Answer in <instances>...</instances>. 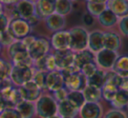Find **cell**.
<instances>
[{"label": "cell", "instance_id": "cell-1", "mask_svg": "<svg viewBox=\"0 0 128 118\" xmlns=\"http://www.w3.org/2000/svg\"><path fill=\"white\" fill-rule=\"evenodd\" d=\"M7 54L12 65L32 66L34 60L21 40H16L7 47Z\"/></svg>", "mask_w": 128, "mask_h": 118}, {"label": "cell", "instance_id": "cell-2", "mask_svg": "<svg viewBox=\"0 0 128 118\" xmlns=\"http://www.w3.org/2000/svg\"><path fill=\"white\" fill-rule=\"evenodd\" d=\"M36 115L39 118H48L57 114L58 102L53 95L42 93L35 101Z\"/></svg>", "mask_w": 128, "mask_h": 118}, {"label": "cell", "instance_id": "cell-3", "mask_svg": "<svg viewBox=\"0 0 128 118\" xmlns=\"http://www.w3.org/2000/svg\"><path fill=\"white\" fill-rule=\"evenodd\" d=\"M34 68L28 65H12L10 79L15 86H21L28 81L32 80L34 76Z\"/></svg>", "mask_w": 128, "mask_h": 118}, {"label": "cell", "instance_id": "cell-4", "mask_svg": "<svg viewBox=\"0 0 128 118\" xmlns=\"http://www.w3.org/2000/svg\"><path fill=\"white\" fill-rule=\"evenodd\" d=\"M71 36L70 49L74 52H78L88 48L89 32L82 27H76L70 30Z\"/></svg>", "mask_w": 128, "mask_h": 118}, {"label": "cell", "instance_id": "cell-5", "mask_svg": "<svg viewBox=\"0 0 128 118\" xmlns=\"http://www.w3.org/2000/svg\"><path fill=\"white\" fill-rule=\"evenodd\" d=\"M32 26L28 23L26 20L22 18L10 19L7 30L13 36L15 40H22L32 32Z\"/></svg>", "mask_w": 128, "mask_h": 118}, {"label": "cell", "instance_id": "cell-6", "mask_svg": "<svg viewBox=\"0 0 128 118\" xmlns=\"http://www.w3.org/2000/svg\"><path fill=\"white\" fill-rule=\"evenodd\" d=\"M118 57V51L103 48L95 54V62L99 68L108 71L112 69Z\"/></svg>", "mask_w": 128, "mask_h": 118}, {"label": "cell", "instance_id": "cell-7", "mask_svg": "<svg viewBox=\"0 0 128 118\" xmlns=\"http://www.w3.org/2000/svg\"><path fill=\"white\" fill-rule=\"evenodd\" d=\"M51 43L46 37H36L34 42L28 47V52L32 60L40 58L41 56L49 53Z\"/></svg>", "mask_w": 128, "mask_h": 118}, {"label": "cell", "instance_id": "cell-8", "mask_svg": "<svg viewBox=\"0 0 128 118\" xmlns=\"http://www.w3.org/2000/svg\"><path fill=\"white\" fill-rule=\"evenodd\" d=\"M87 86V78L81 71L72 73L64 79V86L70 91H82Z\"/></svg>", "mask_w": 128, "mask_h": 118}, {"label": "cell", "instance_id": "cell-9", "mask_svg": "<svg viewBox=\"0 0 128 118\" xmlns=\"http://www.w3.org/2000/svg\"><path fill=\"white\" fill-rule=\"evenodd\" d=\"M71 36L70 30H60L54 32L50 40L51 47L54 50H62L70 48Z\"/></svg>", "mask_w": 128, "mask_h": 118}, {"label": "cell", "instance_id": "cell-10", "mask_svg": "<svg viewBox=\"0 0 128 118\" xmlns=\"http://www.w3.org/2000/svg\"><path fill=\"white\" fill-rule=\"evenodd\" d=\"M75 52L72 51L70 48L62 50H55L54 55L55 63H56L57 70L60 71L65 69L70 65H74L75 60Z\"/></svg>", "mask_w": 128, "mask_h": 118}, {"label": "cell", "instance_id": "cell-11", "mask_svg": "<svg viewBox=\"0 0 128 118\" xmlns=\"http://www.w3.org/2000/svg\"><path fill=\"white\" fill-rule=\"evenodd\" d=\"M18 88L24 100L29 101L35 102L42 94V89H40L32 79L24 84L23 86H18Z\"/></svg>", "mask_w": 128, "mask_h": 118}, {"label": "cell", "instance_id": "cell-12", "mask_svg": "<svg viewBox=\"0 0 128 118\" xmlns=\"http://www.w3.org/2000/svg\"><path fill=\"white\" fill-rule=\"evenodd\" d=\"M79 115L81 118H102L103 107L99 102L86 101L79 109Z\"/></svg>", "mask_w": 128, "mask_h": 118}, {"label": "cell", "instance_id": "cell-13", "mask_svg": "<svg viewBox=\"0 0 128 118\" xmlns=\"http://www.w3.org/2000/svg\"><path fill=\"white\" fill-rule=\"evenodd\" d=\"M64 86V79L62 72L58 70L48 72L46 74V82L45 87L46 90L50 92H54Z\"/></svg>", "mask_w": 128, "mask_h": 118}, {"label": "cell", "instance_id": "cell-14", "mask_svg": "<svg viewBox=\"0 0 128 118\" xmlns=\"http://www.w3.org/2000/svg\"><path fill=\"white\" fill-rule=\"evenodd\" d=\"M14 7L18 17L24 20H28L35 14V4L28 0H20L14 5Z\"/></svg>", "mask_w": 128, "mask_h": 118}, {"label": "cell", "instance_id": "cell-15", "mask_svg": "<svg viewBox=\"0 0 128 118\" xmlns=\"http://www.w3.org/2000/svg\"><path fill=\"white\" fill-rule=\"evenodd\" d=\"M55 10V0H39L35 4V14L41 19H46Z\"/></svg>", "mask_w": 128, "mask_h": 118}, {"label": "cell", "instance_id": "cell-16", "mask_svg": "<svg viewBox=\"0 0 128 118\" xmlns=\"http://www.w3.org/2000/svg\"><path fill=\"white\" fill-rule=\"evenodd\" d=\"M106 6L118 19L128 15V0H107Z\"/></svg>", "mask_w": 128, "mask_h": 118}, {"label": "cell", "instance_id": "cell-17", "mask_svg": "<svg viewBox=\"0 0 128 118\" xmlns=\"http://www.w3.org/2000/svg\"><path fill=\"white\" fill-rule=\"evenodd\" d=\"M88 48L93 53H98L104 48V32L100 30H94L89 33Z\"/></svg>", "mask_w": 128, "mask_h": 118}, {"label": "cell", "instance_id": "cell-18", "mask_svg": "<svg viewBox=\"0 0 128 118\" xmlns=\"http://www.w3.org/2000/svg\"><path fill=\"white\" fill-rule=\"evenodd\" d=\"M57 114L62 118H76L79 114V109L73 106L68 100L58 102Z\"/></svg>", "mask_w": 128, "mask_h": 118}, {"label": "cell", "instance_id": "cell-19", "mask_svg": "<svg viewBox=\"0 0 128 118\" xmlns=\"http://www.w3.org/2000/svg\"><path fill=\"white\" fill-rule=\"evenodd\" d=\"M15 108L20 114L21 118H34L36 115L35 102L24 100L15 106Z\"/></svg>", "mask_w": 128, "mask_h": 118}, {"label": "cell", "instance_id": "cell-20", "mask_svg": "<svg viewBox=\"0 0 128 118\" xmlns=\"http://www.w3.org/2000/svg\"><path fill=\"white\" fill-rule=\"evenodd\" d=\"M46 27L51 32H57V31L62 30L65 26V19L64 16L59 14L57 13H54L46 19Z\"/></svg>", "mask_w": 128, "mask_h": 118}, {"label": "cell", "instance_id": "cell-21", "mask_svg": "<svg viewBox=\"0 0 128 118\" xmlns=\"http://www.w3.org/2000/svg\"><path fill=\"white\" fill-rule=\"evenodd\" d=\"M75 60H74V65L81 70L82 66L90 62H95V53L86 48V49L81 50L78 52H75Z\"/></svg>", "mask_w": 128, "mask_h": 118}, {"label": "cell", "instance_id": "cell-22", "mask_svg": "<svg viewBox=\"0 0 128 118\" xmlns=\"http://www.w3.org/2000/svg\"><path fill=\"white\" fill-rule=\"evenodd\" d=\"M120 36L114 32L104 33V48L118 51L120 48Z\"/></svg>", "mask_w": 128, "mask_h": 118}, {"label": "cell", "instance_id": "cell-23", "mask_svg": "<svg viewBox=\"0 0 128 118\" xmlns=\"http://www.w3.org/2000/svg\"><path fill=\"white\" fill-rule=\"evenodd\" d=\"M112 70L122 78L128 77V55H118Z\"/></svg>", "mask_w": 128, "mask_h": 118}, {"label": "cell", "instance_id": "cell-24", "mask_svg": "<svg viewBox=\"0 0 128 118\" xmlns=\"http://www.w3.org/2000/svg\"><path fill=\"white\" fill-rule=\"evenodd\" d=\"M82 93L86 101L99 102L102 100V92L100 88L87 85L82 90Z\"/></svg>", "mask_w": 128, "mask_h": 118}, {"label": "cell", "instance_id": "cell-25", "mask_svg": "<svg viewBox=\"0 0 128 118\" xmlns=\"http://www.w3.org/2000/svg\"><path fill=\"white\" fill-rule=\"evenodd\" d=\"M105 74H106V71L98 68L94 74L87 78V85H90L101 89L105 84Z\"/></svg>", "mask_w": 128, "mask_h": 118}, {"label": "cell", "instance_id": "cell-26", "mask_svg": "<svg viewBox=\"0 0 128 118\" xmlns=\"http://www.w3.org/2000/svg\"><path fill=\"white\" fill-rule=\"evenodd\" d=\"M98 20L102 26L105 27H110L118 23V18L108 8L104 10L100 15L98 16Z\"/></svg>", "mask_w": 128, "mask_h": 118}, {"label": "cell", "instance_id": "cell-27", "mask_svg": "<svg viewBox=\"0 0 128 118\" xmlns=\"http://www.w3.org/2000/svg\"><path fill=\"white\" fill-rule=\"evenodd\" d=\"M128 103V93L124 90L118 89L113 100L110 101L112 107L117 109H124Z\"/></svg>", "mask_w": 128, "mask_h": 118}, {"label": "cell", "instance_id": "cell-28", "mask_svg": "<svg viewBox=\"0 0 128 118\" xmlns=\"http://www.w3.org/2000/svg\"><path fill=\"white\" fill-rule=\"evenodd\" d=\"M106 8V2H104V1L93 0V1H88L87 2L88 13H90L94 17H98V15H100Z\"/></svg>", "mask_w": 128, "mask_h": 118}, {"label": "cell", "instance_id": "cell-29", "mask_svg": "<svg viewBox=\"0 0 128 118\" xmlns=\"http://www.w3.org/2000/svg\"><path fill=\"white\" fill-rule=\"evenodd\" d=\"M73 9V3L71 0H55V10L57 13L62 16L70 14Z\"/></svg>", "mask_w": 128, "mask_h": 118}, {"label": "cell", "instance_id": "cell-30", "mask_svg": "<svg viewBox=\"0 0 128 118\" xmlns=\"http://www.w3.org/2000/svg\"><path fill=\"white\" fill-rule=\"evenodd\" d=\"M67 100L78 109H80V107L86 102L85 98L84 96V93H82V91L68 92Z\"/></svg>", "mask_w": 128, "mask_h": 118}, {"label": "cell", "instance_id": "cell-31", "mask_svg": "<svg viewBox=\"0 0 128 118\" xmlns=\"http://www.w3.org/2000/svg\"><path fill=\"white\" fill-rule=\"evenodd\" d=\"M118 89L119 88L118 86H114V85L105 83L103 87L101 88L102 99H104L106 101L110 102L114 99V97H115L117 92L118 91Z\"/></svg>", "mask_w": 128, "mask_h": 118}, {"label": "cell", "instance_id": "cell-32", "mask_svg": "<svg viewBox=\"0 0 128 118\" xmlns=\"http://www.w3.org/2000/svg\"><path fill=\"white\" fill-rule=\"evenodd\" d=\"M121 80H122V77H120L118 74L116 73L114 71H112V70L106 71V74H105V83L114 85V86L119 87Z\"/></svg>", "mask_w": 128, "mask_h": 118}, {"label": "cell", "instance_id": "cell-33", "mask_svg": "<svg viewBox=\"0 0 128 118\" xmlns=\"http://www.w3.org/2000/svg\"><path fill=\"white\" fill-rule=\"evenodd\" d=\"M12 64L11 62H7L4 58L0 57V77L2 79L10 78Z\"/></svg>", "mask_w": 128, "mask_h": 118}, {"label": "cell", "instance_id": "cell-34", "mask_svg": "<svg viewBox=\"0 0 128 118\" xmlns=\"http://www.w3.org/2000/svg\"><path fill=\"white\" fill-rule=\"evenodd\" d=\"M46 72H41V71H37L34 69V76H32V80L37 84L40 89L46 90L45 87V82H46Z\"/></svg>", "mask_w": 128, "mask_h": 118}, {"label": "cell", "instance_id": "cell-35", "mask_svg": "<svg viewBox=\"0 0 128 118\" xmlns=\"http://www.w3.org/2000/svg\"><path fill=\"white\" fill-rule=\"evenodd\" d=\"M98 68H99V67L98 66L96 62H90V63L84 65V66L81 68L80 71L84 74V76H85L86 78H89V77H90L92 74H94L95 72H96Z\"/></svg>", "mask_w": 128, "mask_h": 118}, {"label": "cell", "instance_id": "cell-36", "mask_svg": "<svg viewBox=\"0 0 128 118\" xmlns=\"http://www.w3.org/2000/svg\"><path fill=\"white\" fill-rule=\"evenodd\" d=\"M14 41H16V40L13 38V36L10 34V32L7 29L6 31H4V32L0 33V44L2 45V47H6L7 48Z\"/></svg>", "mask_w": 128, "mask_h": 118}, {"label": "cell", "instance_id": "cell-37", "mask_svg": "<svg viewBox=\"0 0 128 118\" xmlns=\"http://www.w3.org/2000/svg\"><path fill=\"white\" fill-rule=\"evenodd\" d=\"M103 118H127V114L123 111V109L112 108L107 111Z\"/></svg>", "mask_w": 128, "mask_h": 118}, {"label": "cell", "instance_id": "cell-38", "mask_svg": "<svg viewBox=\"0 0 128 118\" xmlns=\"http://www.w3.org/2000/svg\"><path fill=\"white\" fill-rule=\"evenodd\" d=\"M0 118H21L15 107H8L0 113Z\"/></svg>", "mask_w": 128, "mask_h": 118}, {"label": "cell", "instance_id": "cell-39", "mask_svg": "<svg viewBox=\"0 0 128 118\" xmlns=\"http://www.w3.org/2000/svg\"><path fill=\"white\" fill-rule=\"evenodd\" d=\"M68 93V89H67L65 86H63V87L53 92V97L55 99V100H56L57 102H60L64 100H67Z\"/></svg>", "mask_w": 128, "mask_h": 118}, {"label": "cell", "instance_id": "cell-40", "mask_svg": "<svg viewBox=\"0 0 128 118\" xmlns=\"http://www.w3.org/2000/svg\"><path fill=\"white\" fill-rule=\"evenodd\" d=\"M118 27L123 35L128 37V15L120 18L118 22Z\"/></svg>", "mask_w": 128, "mask_h": 118}, {"label": "cell", "instance_id": "cell-41", "mask_svg": "<svg viewBox=\"0 0 128 118\" xmlns=\"http://www.w3.org/2000/svg\"><path fill=\"white\" fill-rule=\"evenodd\" d=\"M10 19L6 13L2 14L0 16V33L4 32L8 28V25H9Z\"/></svg>", "mask_w": 128, "mask_h": 118}, {"label": "cell", "instance_id": "cell-42", "mask_svg": "<svg viewBox=\"0 0 128 118\" xmlns=\"http://www.w3.org/2000/svg\"><path fill=\"white\" fill-rule=\"evenodd\" d=\"M82 22L85 26H91L94 23V16L91 15L90 13H86L82 16Z\"/></svg>", "mask_w": 128, "mask_h": 118}, {"label": "cell", "instance_id": "cell-43", "mask_svg": "<svg viewBox=\"0 0 128 118\" xmlns=\"http://www.w3.org/2000/svg\"><path fill=\"white\" fill-rule=\"evenodd\" d=\"M35 38H36V36H34V35H32V34H30L27 36H26V37H24L21 41H22V42L25 44V46L28 48V47L30 46L32 42H34V41L35 40Z\"/></svg>", "mask_w": 128, "mask_h": 118}, {"label": "cell", "instance_id": "cell-44", "mask_svg": "<svg viewBox=\"0 0 128 118\" xmlns=\"http://www.w3.org/2000/svg\"><path fill=\"white\" fill-rule=\"evenodd\" d=\"M40 20V18L38 15L34 14V15H32V17H30V18H29L28 20H26L28 21V23L30 24L32 27H34V26H36L38 23H39Z\"/></svg>", "mask_w": 128, "mask_h": 118}, {"label": "cell", "instance_id": "cell-45", "mask_svg": "<svg viewBox=\"0 0 128 118\" xmlns=\"http://www.w3.org/2000/svg\"><path fill=\"white\" fill-rule=\"evenodd\" d=\"M118 88L128 93V77L122 78V80H121V83L119 85Z\"/></svg>", "mask_w": 128, "mask_h": 118}, {"label": "cell", "instance_id": "cell-46", "mask_svg": "<svg viewBox=\"0 0 128 118\" xmlns=\"http://www.w3.org/2000/svg\"><path fill=\"white\" fill-rule=\"evenodd\" d=\"M20 0H0V2L2 3L4 6H12L18 3Z\"/></svg>", "mask_w": 128, "mask_h": 118}, {"label": "cell", "instance_id": "cell-47", "mask_svg": "<svg viewBox=\"0 0 128 118\" xmlns=\"http://www.w3.org/2000/svg\"><path fill=\"white\" fill-rule=\"evenodd\" d=\"M4 79H2V78L0 77V90L3 88V83H4Z\"/></svg>", "mask_w": 128, "mask_h": 118}, {"label": "cell", "instance_id": "cell-48", "mask_svg": "<svg viewBox=\"0 0 128 118\" xmlns=\"http://www.w3.org/2000/svg\"><path fill=\"white\" fill-rule=\"evenodd\" d=\"M48 118H62V117H60L58 114H54V115H52V116H50V117H48Z\"/></svg>", "mask_w": 128, "mask_h": 118}, {"label": "cell", "instance_id": "cell-49", "mask_svg": "<svg viewBox=\"0 0 128 118\" xmlns=\"http://www.w3.org/2000/svg\"><path fill=\"white\" fill-rule=\"evenodd\" d=\"M4 10V5L0 2V11H3Z\"/></svg>", "mask_w": 128, "mask_h": 118}, {"label": "cell", "instance_id": "cell-50", "mask_svg": "<svg viewBox=\"0 0 128 118\" xmlns=\"http://www.w3.org/2000/svg\"><path fill=\"white\" fill-rule=\"evenodd\" d=\"M28 1H30V2H32V3H34V4H36V3L39 1V0H28Z\"/></svg>", "mask_w": 128, "mask_h": 118}, {"label": "cell", "instance_id": "cell-51", "mask_svg": "<svg viewBox=\"0 0 128 118\" xmlns=\"http://www.w3.org/2000/svg\"><path fill=\"white\" fill-rule=\"evenodd\" d=\"M2 48H3V47H2V45L0 44V53H1V51H2Z\"/></svg>", "mask_w": 128, "mask_h": 118}, {"label": "cell", "instance_id": "cell-52", "mask_svg": "<svg viewBox=\"0 0 128 118\" xmlns=\"http://www.w3.org/2000/svg\"><path fill=\"white\" fill-rule=\"evenodd\" d=\"M126 107H127V109H128V103H127V105H126Z\"/></svg>", "mask_w": 128, "mask_h": 118}, {"label": "cell", "instance_id": "cell-53", "mask_svg": "<svg viewBox=\"0 0 128 118\" xmlns=\"http://www.w3.org/2000/svg\"><path fill=\"white\" fill-rule=\"evenodd\" d=\"M71 1H76V0H71Z\"/></svg>", "mask_w": 128, "mask_h": 118}]
</instances>
